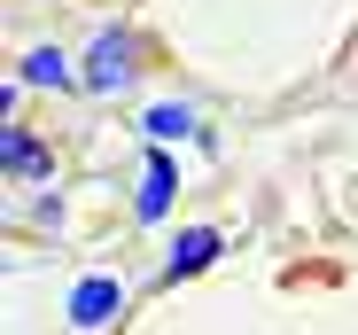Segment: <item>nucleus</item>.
<instances>
[{
  "instance_id": "nucleus-1",
  "label": "nucleus",
  "mask_w": 358,
  "mask_h": 335,
  "mask_svg": "<svg viewBox=\"0 0 358 335\" xmlns=\"http://www.w3.org/2000/svg\"><path fill=\"white\" fill-rule=\"evenodd\" d=\"M133 63H141V39L117 24V31H94V47H86V63H78V86L86 94H125L133 86Z\"/></svg>"
},
{
  "instance_id": "nucleus-2",
  "label": "nucleus",
  "mask_w": 358,
  "mask_h": 335,
  "mask_svg": "<svg viewBox=\"0 0 358 335\" xmlns=\"http://www.w3.org/2000/svg\"><path fill=\"white\" fill-rule=\"evenodd\" d=\"M171 195H179V164H171V148H148L141 156V187H133V218L141 227H164Z\"/></svg>"
},
{
  "instance_id": "nucleus-3",
  "label": "nucleus",
  "mask_w": 358,
  "mask_h": 335,
  "mask_svg": "<svg viewBox=\"0 0 358 335\" xmlns=\"http://www.w3.org/2000/svg\"><path fill=\"white\" fill-rule=\"evenodd\" d=\"M117 312H125V281H117V273H86V281L71 289V327L78 335H101Z\"/></svg>"
},
{
  "instance_id": "nucleus-4",
  "label": "nucleus",
  "mask_w": 358,
  "mask_h": 335,
  "mask_svg": "<svg viewBox=\"0 0 358 335\" xmlns=\"http://www.w3.org/2000/svg\"><path fill=\"white\" fill-rule=\"evenodd\" d=\"M218 250H226L218 227H179L171 234V257H164V281H195L203 265H218Z\"/></svg>"
},
{
  "instance_id": "nucleus-5",
  "label": "nucleus",
  "mask_w": 358,
  "mask_h": 335,
  "mask_svg": "<svg viewBox=\"0 0 358 335\" xmlns=\"http://www.w3.org/2000/svg\"><path fill=\"white\" fill-rule=\"evenodd\" d=\"M0 156H8V172H16V180H39V187L55 180V148H47L39 133H24V125L0 133Z\"/></svg>"
},
{
  "instance_id": "nucleus-6",
  "label": "nucleus",
  "mask_w": 358,
  "mask_h": 335,
  "mask_svg": "<svg viewBox=\"0 0 358 335\" xmlns=\"http://www.w3.org/2000/svg\"><path fill=\"white\" fill-rule=\"evenodd\" d=\"M141 133H148V148L187 141V133H195V109H187V101H156V109H141Z\"/></svg>"
},
{
  "instance_id": "nucleus-7",
  "label": "nucleus",
  "mask_w": 358,
  "mask_h": 335,
  "mask_svg": "<svg viewBox=\"0 0 358 335\" xmlns=\"http://www.w3.org/2000/svg\"><path fill=\"white\" fill-rule=\"evenodd\" d=\"M16 78H24V86H78V78H71V55H63V47H31L24 63H16Z\"/></svg>"
}]
</instances>
